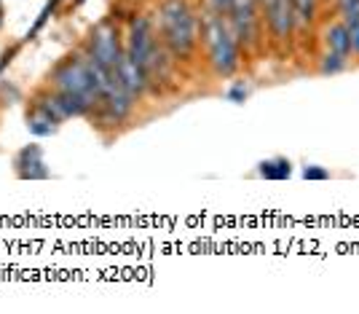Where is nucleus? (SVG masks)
I'll list each match as a JSON object with an SVG mask.
<instances>
[{"label": "nucleus", "instance_id": "20e7f679", "mask_svg": "<svg viewBox=\"0 0 359 314\" xmlns=\"http://www.w3.org/2000/svg\"><path fill=\"white\" fill-rule=\"evenodd\" d=\"M89 60H94L97 65H102L107 70H116L118 67V60L123 54V38H121V27L113 22V19H105L100 22L94 30L89 32V41H86V48Z\"/></svg>", "mask_w": 359, "mask_h": 314}, {"label": "nucleus", "instance_id": "2eb2a0df", "mask_svg": "<svg viewBox=\"0 0 359 314\" xmlns=\"http://www.w3.org/2000/svg\"><path fill=\"white\" fill-rule=\"evenodd\" d=\"M335 3H338L341 22H354V19H359V0H335Z\"/></svg>", "mask_w": 359, "mask_h": 314}, {"label": "nucleus", "instance_id": "7ed1b4c3", "mask_svg": "<svg viewBox=\"0 0 359 314\" xmlns=\"http://www.w3.org/2000/svg\"><path fill=\"white\" fill-rule=\"evenodd\" d=\"M48 84H51V89L83 100L91 107V113L100 107V89H97V81H94V73H91V62L86 57V51L65 57L54 67V73L48 75Z\"/></svg>", "mask_w": 359, "mask_h": 314}, {"label": "nucleus", "instance_id": "ddd939ff", "mask_svg": "<svg viewBox=\"0 0 359 314\" xmlns=\"http://www.w3.org/2000/svg\"><path fill=\"white\" fill-rule=\"evenodd\" d=\"M257 172H260V178H266V180H290V175H292V164H290L287 159H282V156H276V159L260 162Z\"/></svg>", "mask_w": 359, "mask_h": 314}, {"label": "nucleus", "instance_id": "f257e3e1", "mask_svg": "<svg viewBox=\"0 0 359 314\" xmlns=\"http://www.w3.org/2000/svg\"><path fill=\"white\" fill-rule=\"evenodd\" d=\"M158 38L175 60L194 57L198 38H201V22L188 0H161L158 3Z\"/></svg>", "mask_w": 359, "mask_h": 314}, {"label": "nucleus", "instance_id": "f3484780", "mask_svg": "<svg viewBox=\"0 0 359 314\" xmlns=\"http://www.w3.org/2000/svg\"><path fill=\"white\" fill-rule=\"evenodd\" d=\"M303 178L306 180H330V169L319 164H306L303 166Z\"/></svg>", "mask_w": 359, "mask_h": 314}, {"label": "nucleus", "instance_id": "dca6fc26", "mask_svg": "<svg viewBox=\"0 0 359 314\" xmlns=\"http://www.w3.org/2000/svg\"><path fill=\"white\" fill-rule=\"evenodd\" d=\"M346 30H348V38H351V57L359 60V19L354 22H344Z\"/></svg>", "mask_w": 359, "mask_h": 314}, {"label": "nucleus", "instance_id": "39448f33", "mask_svg": "<svg viewBox=\"0 0 359 314\" xmlns=\"http://www.w3.org/2000/svg\"><path fill=\"white\" fill-rule=\"evenodd\" d=\"M260 14L263 11H260L257 0H233L231 8L225 11V19H228L239 46L250 48V51L260 46Z\"/></svg>", "mask_w": 359, "mask_h": 314}, {"label": "nucleus", "instance_id": "423d86ee", "mask_svg": "<svg viewBox=\"0 0 359 314\" xmlns=\"http://www.w3.org/2000/svg\"><path fill=\"white\" fill-rule=\"evenodd\" d=\"M158 46L156 30H153V22L148 14H137L129 19V27H126V38H123V51L132 57V60L145 70L153 48Z\"/></svg>", "mask_w": 359, "mask_h": 314}, {"label": "nucleus", "instance_id": "4468645a", "mask_svg": "<svg viewBox=\"0 0 359 314\" xmlns=\"http://www.w3.org/2000/svg\"><path fill=\"white\" fill-rule=\"evenodd\" d=\"M346 67H348V60H346V57H341V54H335V51H327V48H325V54H322V60H319V73L335 75V73H344Z\"/></svg>", "mask_w": 359, "mask_h": 314}, {"label": "nucleus", "instance_id": "6ab92c4d", "mask_svg": "<svg viewBox=\"0 0 359 314\" xmlns=\"http://www.w3.org/2000/svg\"><path fill=\"white\" fill-rule=\"evenodd\" d=\"M231 3H233V0H210L212 11H217V14H225V11L231 8Z\"/></svg>", "mask_w": 359, "mask_h": 314}, {"label": "nucleus", "instance_id": "6e6552de", "mask_svg": "<svg viewBox=\"0 0 359 314\" xmlns=\"http://www.w3.org/2000/svg\"><path fill=\"white\" fill-rule=\"evenodd\" d=\"M116 75H118V81L126 86V89L135 94V100L137 97H142L145 91L150 89V84H148V75H145V70L137 65L126 51L121 54V60H118V67H116Z\"/></svg>", "mask_w": 359, "mask_h": 314}, {"label": "nucleus", "instance_id": "aec40b11", "mask_svg": "<svg viewBox=\"0 0 359 314\" xmlns=\"http://www.w3.org/2000/svg\"><path fill=\"white\" fill-rule=\"evenodd\" d=\"M14 54H16V46H14V48H8V51L0 57V73L6 70V65H11V57H14Z\"/></svg>", "mask_w": 359, "mask_h": 314}, {"label": "nucleus", "instance_id": "f03ea898", "mask_svg": "<svg viewBox=\"0 0 359 314\" xmlns=\"http://www.w3.org/2000/svg\"><path fill=\"white\" fill-rule=\"evenodd\" d=\"M201 38L207 46V60L215 75L220 78H231L241 67V46L236 35L231 30L225 14L210 11L201 19Z\"/></svg>", "mask_w": 359, "mask_h": 314}, {"label": "nucleus", "instance_id": "9d476101", "mask_svg": "<svg viewBox=\"0 0 359 314\" xmlns=\"http://www.w3.org/2000/svg\"><path fill=\"white\" fill-rule=\"evenodd\" d=\"M27 129L35 137H51L60 129V121L54 119L38 100H32L30 107H27Z\"/></svg>", "mask_w": 359, "mask_h": 314}, {"label": "nucleus", "instance_id": "f8f14e48", "mask_svg": "<svg viewBox=\"0 0 359 314\" xmlns=\"http://www.w3.org/2000/svg\"><path fill=\"white\" fill-rule=\"evenodd\" d=\"M319 3L322 0H292V14H295V30H309L316 22L319 14Z\"/></svg>", "mask_w": 359, "mask_h": 314}, {"label": "nucleus", "instance_id": "9b49d317", "mask_svg": "<svg viewBox=\"0 0 359 314\" xmlns=\"http://www.w3.org/2000/svg\"><path fill=\"white\" fill-rule=\"evenodd\" d=\"M322 38H325V48L327 51H335V54H341L346 60H351V38H348V30H346V25L341 19L327 25Z\"/></svg>", "mask_w": 359, "mask_h": 314}, {"label": "nucleus", "instance_id": "0eeeda50", "mask_svg": "<svg viewBox=\"0 0 359 314\" xmlns=\"http://www.w3.org/2000/svg\"><path fill=\"white\" fill-rule=\"evenodd\" d=\"M263 19H266V27L276 44H287L292 38V32H295L292 0H271L263 8Z\"/></svg>", "mask_w": 359, "mask_h": 314}, {"label": "nucleus", "instance_id": "a211bd4d", "mask_svg": "<svg viewBox=\"0 0 359 314\" xmlns=\"http://www.w3.org/2000/svg\"><path fill=\"white\" fill-rule=\"evenodd\" d=\"M247 97H250V89H247L244 84H233V86L228 89V100H231V103L241 105V103H247Z\"/></svg>", "mask_w": 359, "mask_h": 314}, {"label": "nucleus", "instance_id": "1a4fd4ad", "mask_svg": "<svg viewBox=\"0 0 359 314\" xmlns=\"http://www.w3.org/2000/svg\"><path fill=\"white\" fill-rule=\"evenodd\" d=\"M16 175L22 180H46L48 178V166L43 162V153L38 145L25 148L16 156Z\"/></svg>", "mask_w": 359, "mask_h": 314}]
</instances>
